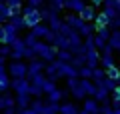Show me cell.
<instances>
[{
  "label": "cell",
  "mask_w": 120,
  "mask_h": 114,
  "mask_svg": "<svg viewBox=\"0 0 120 114\" xmlns=\"http://www.w3.org/2000/svg\"><path fill=\"white\" fill-rule=\"evenodd\" d=\"M34 52H36V56H38V60H42L44 64L56 62V54H58V50H56L54 46H50V44H46L44 40H38V42H36Z\"/></svg>",
  "instance_id": "cell-1"
},
{
  "label": "cell",
  "mask_w": 120,
  "mask_h": 114,
  "mask_svg": "<svg viewBox=\"0 0 120 114\" xmlns=\"http://www.w3.org/2000/svg\"><path fill=\"white\" fill-rule=\"evenodd\" d=\"M8 76H12V80L28 78V62H24V60L10 62V64H8Z\"/></svg>",
  "instance_id": "cell-2"
},
{
  "label": "cell",
  "mask_w": 120,
  "mask_h": 114,
  "mask_svg": "<svg viewBox=\"0 0 120 114\" xmlns=\"http://www.w3.org/2000/svg\"><path fill=\"white\" fill-rule=\"evenodd\" d=\"M22 16H24V20H26V28H36L38 24H42V16H40V12L38 10H34V8H30V6H24L22 8Z\"/></svg>",
  "instance_id": "cell-3"
},
{
  "label": "cell",
  "mask_w": 120,
  "mask_h": 114,
  "mask_svg": "<svg viewBox=\"0 0 120 114\" xmlns=\"http://www.w3.org/2000/svg\"><path fill=\"white\" fill-rule=\"evenodd\" d=\"M56 68H58V76L60 78H78V70L72 66V64H62L56 60Z\"/></svg>",
  "instance_id": "cell-4"
},
{
  "label": "cell",
  "mask_w": 120,
  "mask_h": 114,
  "mask_svg": "<svg viewBox=\"0 0 120 114\" xmlns=\"http://www.w3.org/2000/svg\"><path fill=\"white\" fill-rule=\"evenodd\" d=\"M12 90H14V96H22V94H30V80H28V78H20V80H12Z\"/></svg>",
  "instance_id": "cell-5"
},
{
  "label": "cell",
  "mask_w": 120,
  "mask_h": 114,
  "mask_svg": "<svg viewBox=\"0 0 120 114\" xmlns=\"http://www.w3.org/2000/svg\"><path fill=\"white\" fill-rule=\"evenodd\" d=\"M64 22H66V24H68L72 30H76V32H80V28L86 24V22L82 20V18L78 16V14H72V12H68V14L64 16Z\"/></svg>",
  "instance_id": "cell-6"
},
{
  "label": "cell",
  "mask_w": 120,
  "mask_h": 114,
  "mask_svg": "<svg viewBox=\"0 0 120 114\" xmlns=\"http://www.w3.org/2000/svg\"><path fill=\"white\" fill-rule=\"evenodd\" d=\"M2 30H4V38H6V40H4V44H8V46H10V44H14V42L18 40V38H20V36H18V30L14 28V26L10 24V22L2 26Z\"/></svg>",
  "instance_id": "cell-7"
},
{
  "label": "cell",
  "mask_w": 120,
  "mask_h": 114,
  "mask_svg": "<svg viewBox=\"0 0 120 114\" xmlns=\"http://www.w3.org/2000/svg\"><path fill=\"white\" fill-rule=\"evenodd\" d=\"M44 68H46V64L42 62V60H32V62H28V78H32V76H38L44 72Z\"/></svg>",
  "instance_id": "cell-8"
},
{
  "label": "cell",
  "mask_w": 120,
  "mask_h": 114,
  "mask_svg": "<svg viewBox=\"0 0 120 114\" xmlns=\"http://www.w3.org/2000/svg\"><path fill=\"white\" fill-rule=\"evenodd\" d=\"M86 66L92 68V70L100 68V52H98V50H90V52H86Z\"/></svg>",
  "instance_id": "cell-9"
},
{
  "label": "cell",
  "mask_w": 120,
  "mask_h": 114,
  "mask_svg": "<svg viewBox=\"0 0 120 114\" xmlns=\"http://www.w3.org/2000/svg\"><path fill=\"white\" fill-rule=\"evenodd\" d=\"M86 6V0H66V10H70L72 14H80Z\"/></svg>",
  "instance_id": "cell-10"
},
{
  "label": "cell",
  "mask_w": 120,
  "mask_h": 114,
  "mask_svg": "<svg viewBox=\"0 0 120 114\" xmlns=\"http://www.w3.org/2000/svg\"><path fill=\"white\" fill-rule=\"evenodd\" d=\"M46 24H48V28H50L54 34H58V32H60V28H62V24H64V18H60V14H58V12H54Z\"/></svg>",
  "instance_id": "cell-11"
},
{
  "label": "cell",
  "mask_w": 120,
  "mask_h": 114,
  "mask_svg": "<svg viewBox=\"0 0 120 114\" xmlns=\"http://www.w3.org/2000/svg\"><path fill=\"white\" fill-rule=\"evenodd\" d=\"M82 110L88 112V114H100V104L94 98H86V100L82 102Z\"/></svg>",
  "instance_id": "cell-12"
},
{
  "label": "cell",
  "mask_w": 120,
  "mask_h": 114,
  "mask_svg": "<svg viewBox=\"0 0 120 114\" xmlns=\"http://www.w3.org/2000/svg\"><path fill=\"white\" fill-rule=\"evenodd\" d=\"M78 16H80L84 22H94V20H96V16H98V12H96V8H94L92 4H88L80 14H78Z\"/></svg>",
  "instance_id": "cell-13"
},
{
  "label": "cell",
  "mask_w": 120,
  "mask_h": 114,
  "mask_svg": "<svg viewBox=\"0 0 120 114\" xmlns=\"http://www.w3.org/2000/svg\"><path fill=\"white\" fill-rule=\"evenodd\" d=\"M52 46H54L56 50H70V40L66 36H62V34H56L54 44H52Z\"/></svg>",
  "instance_id": "cell-14"
},
{
  "label": "cell",
  "mask_w": 120,
  "mask_h": 114,
  "mask_svg": "<svg viewBox=\"0 0 120 114\" xmlns=\"http://www.w3.org/2000/svg\"><path fill=\"white\" fill-rule=\"evenodd\" d=\"M0 104H2V108H14L16 106V96H12L10 92H4V94H0Z\"/></svg>",
  "instance_id": "cell-15"
},
{
  "label": "cell",
  "mask_w": 120,
  "mask_h": 114,
  "mask_svg": "<svg viewBox=\"0 0 120 114\" xmlns=\"http://www.w3.org/2000/svg\"><path fill=\"white\" fill-rule=\"evenodd\" d=\"M44 74H46V78L50 82H56V80H60V76H58V68H56V62H52V64H46V68H44Z\"/></svg>",
  "instance_id": "cell-16"
},
{
  "label": "cell",
  "mask_w": 120,
  "mask_h": 114,
  "mask_svg": "<svg viewBox=\"0 0 120 114\" xmlns=\"http://www.w3.org/2000/svg\"><path fill=\"white\" fill-rule=\"evenodd\" d=\"M80 86L84 88V92H86V96H88V98H94L96 90H98V86H96L92 80H82V78H80Z\"/></svg>",
  "instance_id": "cell-17"
},
{
  "label": "cell",
  "mask_w": 120,
  "mask_h": 114,
  "mask_svg": "<svg viewBox=\"0 0 120 114\" xmlns=\"http://www.w3.org/2000/svg\"><path fill=\"white\" fill-rule=\"evenodd\" d=\"M30 104H32V96H30V94L16 96V108H18V110H28Z\"/></svg>",
  "instance_id": "cell-18"
},
{
  "label": "cell",
  "mask_w": 120,
  "mask_h": 114,
  "mask_svg": "<svg viewBox=\"0 0 120 114\" xmlns=\"http://www.w3.org/2000/svg\"><path fill=\"white\" fill-rule=\"evenodd\" d=\"M80 110L82 108H78L72 102H62L60 104V114H80Z\"/></svg>",
  "instance_id": "cell-19"
},
{
  "label": "cell",
  "mask_w": 120,
  "mask_h": 114,
  "mask_svg": "<svg viewBox=\"0 0 120 114\" xmlns=\"http://www.w3.org/2000/svg\"><path fill=\"white\" fill-rule=\"evenodd\" d=\"M96 86H98V84H96ZM94 100L98 102V104H104V102L110 100V92H108L106 88H102V86H98V90H96V94H94Z\"/></svg>",
  "instance_id": "cell-20"
},
{
  "label": "cell",
  "mask_w": 120,
  "mask_h": 114,
  "mask_svg": "<svg viewBox=\"0 0 120 114\" xmlns=\"http://www.w3.org/2000/svg\"><path fill=\"white\" fill-rule=\"evenodd\" d=\"M94 32H96V24H94V22H86V24L80 28L78 34H80L82 38H88V36H94Z\"/></svg>",
  "instance_id": "cell-21"
},
{
  "label": "cell",
  "mask_w": 120,
  "mask_h": 114,
  "mask_svg": "<svg viewBox=\"0 0 120 114\" xmlns=\"http://www.w3.org/2000/svg\"><path fill=\"white\" fill-rule=\"evenodd\" d=\"M94 24H96V30H98V28H110V18H108L104 12H98Z\"/></svg>",
  "instance_id": "cell-22"
},
{
  "label": "cell",
  "mask_w": 120,
  "mask_h": 114,
  "mask_svg": "<svg viewBox=\"0 0 120 114\" xmlns=\"http://www.w3.org/2000/svg\"><path fill=\"white\" fill-rule=\"evenodd\" d=\"M112 66H116L114 56H110V54H100V68H102V70H108V68H112Z\"/></svg>",
  "instance_id": "cell-23"
},
{
  "label": "cell",
  "mask_w": 120,
  "mask_h": 114,
  "mask_svg": "<svg viewBox=\"0 0 120 114\" xmlns=\"http://www.w3.org/2000/svg\"><path fill=\"white\" fill-rule=\"evenodd\" d=\"M70 96H72L74 100H78V102H84L86 98H88V96H86V92H84V88H82L80 84H78V86H74V88L70 90Z\"/></svg>",
  "instance_id": "cell-24"
},
{
  "label": "cell",
  "mask_w": 120,
  "mask_h": 114,
  "mask_svg": "<svg viewBox=\"0 0 120 114\" xmlns=\"http://www.w3.org/2000/svg\"><path fill=\"white\" fill-rule=\"evenodd\" d=\"M30 80V84L32 86H36V88H44V84L48 82V78H46V74H38V76H32V78H28Z\"/></svg>",
  "instance_id": "cell-25"
},
{
  "label": "cell",
  "mask_w": 120,
  "mask_h": 114,
  "mask_svg": "<svg viewBox=\"0 0 120 114\" xmlns=\"http://www.w3.org/2000/svg\"><path fill=\"white\" fill-rule=\"evenodd\" d=\"M72 58H74V56L70 54V50H58V54H56V60L62 62V64H70Z\"/></svg>",
  "instance_id": "cell-26"
},
{
  "label": "cell",
  "mask_w": 120,
  "mask_h": 114,
  "mask_svg": "<svg viewBox=\"0 0 120 114\" xmlns=\"http://www.w3.org/2000/svg\"><path fill=\"white\" fill-rule=\"evenodd\" d=\"M10 24H12L18 32L26 28V20H24V16H22V14H20V16H12V18H10Z\"/></svg>",
  "instance_id": "cell-27"
},
{
  "label": "cell",
  "mask_w": 120,
  "mask_h": 114,
  "mask_svg": "<svg viewBox=\"0 0 120 114\" xmlns=\"http://www.w3.org/2000/svg\"><path fill=\"white\" fill-rule=\"evenodd\" d=\"M70 64H72V66L76 68V70L84 68V66H86V54H78V56H74V58H72V62H70Z\"/></svg>",
  "instance_id": "cell-28"
},
{
  "label": "cell",
  "mask_w": 120,
  "mask_h": 114,
  "mask_svg": "<svg viewBox=\"0 0 120 114\" xmlns=\"http://www.w3.org/2000/svg\"><path fill=\"white\" fill-rule=\"evenodd\" d=\"M98 86H102V88H106V90H108V92H110V94L114 92L116 88H118V84H116V80H110V78H104V80L100 82Z\"/></svg>",
  "instance_id": "cell-29"
},
{
  "label": "cell",
  "mask_w": 120,
  "mask_h": 114,
  "mask_svg": "<svg viewBox=\"0 0 120 114\" xmlns=\"http://www.w3.org/2000/svg\"><path fill=\"white\" fill-rule=\"evenodd\" d=\"M104 78H106V70H102V68H96V70L92 72V82H94V84H100Z\"/></svg>",
  "instance_id": "cell-30"
},
{
  "label": "cell",
  "mask_w": 120,
  "mask_h": 114,
  "mask_svg": "<svg viewBox=\"0 0 120 114\" xmlns=\"http://www.w3.org/2000/svg\"><path fill=\"white\" fill-rule=\"evenodd\" d=\"M108 44H110L114 50H120V30H114V32H112L110 42H108Z\"/></svg>",
  "instance_id": "cell-31"
},
{
  "label": "cell",
  "mask_w": 120,
  "mask_h": 114,
  "mask_svg": "<svg viewBox=\"0 0 120 114\" xmlns=\"http://www.w3.org/2000/svg\"><path fill=\"white\" fill-rule=\"evenodd\" d=\"M92 68H88V66H84V68H80L78 70V78H82V80H92Z\"/></svg>",
  "instance_id": "cell-32"
},
{
  "label": "cell",
  "mask_w": 120,
  "mask_h": 114,
  "mask_svg": "<svg viewBox=\"0 0 120 114\" xmlns=\"http://www.w3.org/2000/svg\"><path fill=\"white\" fill-rule=\"evenodd\" d=\"M104 8H112V10H116V14L120 16V0H104Z\"/></svg>",
  "instance_id": "cell-33"
},
{
  "label": "cell",
  "mask_w": 120,
  "mask_h": 114,
  "mask_svg": "<svg viewBox=\"0 0 120 114\" xmlns=\"http://www.w3.org/2000/svg\"><path fill=\"white\" fill-rule=\"evenodd\" d=\"M96 36H100L104 42H110V36H112V30L110 28H98L96 30Z\"/></svg>",
  "instance_id": "cell-34"
},
{
  "label": "cell",
  "mask_w": 120,
  "mask_h": 114,
  "mask_svg": "<svg viewBox=\"0 0 120 114\" xmlns=\"http://www.w3.org/2000/svg\"><path fill=\"white\" fill-rule=\"evenodd\" d=\"M106 78H110V80H118V78H120V68H118V64L106 70Z\"/></svg>",
  "instance_id": "cell-35"
},
{
  "label": "cell",
  "mask_w": 120,
  "mask_h": 114,
  "mask_svg": "<svg viewBox=\"0 0 120 114\" xmlns=\"http://www.w3.org/2000/svg\"><path fill=\"white\" fill-rule=\"evenodd\" d=\"M8 90H12V78H2L0 80V94L8 92Z\"/></svg>",
  "instance_id": "cell-36"
},
{
  "label": "cell",
  "mask_w": 120,
  "mask_h": 114,
  "mask_svg": "<svg viewBox=\"0 0 120 114\" xmlns=\"http://www.w3.org/2000/svg\"><path fill=\"white\" fill-rule=\"evenodd\" d=\"M36 42H38V38H36L32 32H28V34L24 36V44H26V48H34Z\"/></svg>",
  "instance_id": "cell-37"
},
{
  "label": "cell",
  "mask_w": 120,
  "mask_h": 114,
  "mask_svg": "<svg viewBox=\"0 0 120 114\" xmlns=\"http://www.w3.org/2000/svg\"><path fill=\"white\" fill-rule=\"evenodd\" d=\"M38 12H40V16H42V20H46V22H48V20H50V16L54 14V10H52L50 6H42ZM58 14H60V12H58Z\"/></svg>",
  "instance_id": "cell-38"
},
{
  "label": "cell",
  "mask_w": 120,
  "mask_h": 114,
  "mask_svg": "<svg viewBox=\"0 0 120 114\" xmlns=\"http://www.w3.org/2000/svg\"><path fill=\"white\" fill-rule=\"evenodd\" d=\"M48 6H50V8L54 10V12H60L62 8H66V0H52V2H50Z\"/></svg>",
  "instance_id": "cell-39"
},
{
  "label": "cell",
  "mask_w": 120,
  "mask_h": 114,
  "mask_svg": "<svg viewBox=\"0 0 120 114\" xmlns=\"http://www.w3.org/2000/svg\"><path fill=\"white\" fill-rule=\"evenodd\" d=\"M58 112H60V104H56V102H46V114H58Z\"/></svg>",
  "instance_id": "cell-40"
},
{
  "label": "cell",
  "mask_w": 120,
  "mask_h": 114,
  "mask_svg": "<svg viewBox=\"0 0 120 114\" xmlns=\"http://www.w3.org/2000/svg\"><path fill=\"white\" fill-rule=\"evenodd\" d=\"M10 48L12 50H16V52H24L26 50V44H24V38H18L14 44H10Z\"/></svg>",
  "instance_id": "cell-41"
},
{
  "label": "cell",
  "mask_w": 120,
  "mask_h": 114,
  "mask_svg": "<svg viewBox=\"0 0 120 114\" xmlns=\"http://www.w3.org/2000/svg\"><path fill=\"white\" fill-rule=\"evenodd\" d=\"M56 88H58V86H56V82H50V80H48L46 84H44L42 92H44V96H48V94H52V92H54Z\"/></svg>",
  "instance_id": "cell-42"
},
{
  "label": "cell",
  "mask_w": 120,
  "mask_h": 114,
  "mask_svg": "<svg viewBox=\"0 0 120 114\" xmlns=\"http://www.w3.org/2000/svg\"><path fill=\"white\" fill-rule=\"evenodd\" d=\"M44 2H46V0H28L26 6H30V8H34V10H40L44 6Z\"/></svg>",
  "instance_id": "cell-43"
},
{
  "label": "cell",
  "mask_w": 120,
  "mask_h": 114,
  "mask_svg": "<svg viewBox=\"0 0 120 114\" xmlns=\"http://www.w3.org/2000/svg\"><path fill=\"white\" fill-rule=\"evenodd\" d=\"M84 48H86V52H90V50H96V46H94V36H88V38H84Z\"/></svg>",
  "instance_id": "cell-44"
},
{
  "label": "cell",
  "mask_w": 120,
  "mask_h": 114,
  "mask_svg": "<svg viewBox=\"0 0 120 114\" xmlns=\"http://www.w3.org/2000/svg\"><path fill=\"white\" fill-rule=\"evenodd\" d=\"M36 58H38V56H36L34 48H26L24 50V60H30V62H32V60H36Z\"/></svg>",
  "instance_id": "cell-45"
},
{
  "label": "cell",
  "mask_w": 120,
  "mask_h": 114,
  "mask_svg": "<svg viewBox=\"0 0 120 114\" xmlns=\"http://www.w3.org/2000/svg\"><path fill=\"white\" fill-rule=\"evenodd\" d=\"M10 52H12V48L8 44H0V54L4 56V58H10Z\"/></svg>",
  "instance_id": "cell-46"
},
{
  "label": "cell",
  "mask_w": 120,
  "mask_h": 114,
  "mask_svg": "<svg viewBox=\"0 0 120 114\" xmlns=\"http://www.w3.org/2000/svg\"><path fill=\"white\" fill-rule=\"evenodd\" d=\"M106 44H108V42H104V40H102L100 36H96V34H94V46H96V50H102V48L106 46Z\"/></svg>",
  "instance_id": "cell-47"
},
{
  "label": "cell",
  "mask_w": 120,
  "mask_h": 114,
  "mask_svg": "<svg viewBox=\"0 0 120 114\" xmlns=\"http://www.w3.org/2000/svg\"><path fill=\"white\" fill-rule=\"evenodd\" d=\"M4 4L8 8H22V0H6Z\"/></svg>",
  "instance_id": "cell-48"
},
{
  "label": "cell",
  "mask_w": 120,
  "mask_h": 114,
  "mask_svg": "<svg viewBox=\"0 0 120 114\" xmlns=\"http://www.w3.org/2000/svg\"><path fill=\"white\" fill-rule=\"evenodd\" d=\"M80 84V78H68V80H66V88L68 90H72L74 86H78Z\"/></svg>",
  "instance_id": "cell-49"
},
{
  "label": "cell",
  "mask_w": 120,
  "mask_h": 114,
  "mask_svg": "<svg viewBox=\"0 0 120 114\" xmlns=\"http://www.w3.org/2000/svg\"><path fill=\"white\" fill-rule=\"evenodd\" d=\"M102 12L106 14L108 18H110V22L114 20V18H118V14H116V10H112V8H102Z\"/></svg>",
  "instance_id": "cell-50"
},
{
  "label": "cell",
  "mask_w": 120,
  "mask_h": 114,
  "mask_svg": "<svg viewBox=\"0 0 120 114\" xmlns=\"http://www.w3.org/2000/svg\"><path fill=\"white\" fill-rule=\"evenodd\" d=\"M100 54H110V56H114V48H112L110 44H106V46L100 50Z\"/></svg>",
  "instance_id": "cell-51"
},
{
  "label": "cell",
  "mask_w": 120,
  "mask_h": 114,
  "mask_svg": "<svg viewBox=\"0 0 120 114\" xmlns=\"http://www.w3.org/2000/svg\"><path fill=\"white\" fill-rule=\"evenodd\" d=\"M2 78H10L8 76V66H0V80Z\"/></svg>",
  "instance_id": "cell-52"
},
{
  "label": "cell",
  "mask_w": 120,
  "mask_h": 114,
  "mask_svg": "<svg viewBox=\"0 0 120 114\" xmlns=\"http://www.w3.org/2000/svg\"><path fill=\"white\" fill-rule=\"evenodd\" d=\"M110 100H120V88H116L114 92L110 94Z\"/></svg>",
  "instance_id": "cell-53"
},
{
  "label": "cell",
  "mask_w": 120,
  "mask_h": 114,
  "mask_svg": "<svg viewBox=\"0 0 120 114\" xmlns=\"http://www.w3.org/2000/svg\"><path fill=\"white\" fill-rule=\"evenodd\" d=\"M2 114H18V108L14 106V108H6V110H2Z\"/></svg>",
  "instance_id": "cell-54"
},
{
  "label": "cell",
  "mask_w": 120,
  "mask_h": 114,
  "mask_svg": "<svg viewBox=\"0 0 120 114\" xmlns=\"http://www.w3.org/2000/svg\"><path fill=\"white\" fill-rule=\"evenodd\" d=\"M90 2H92V6H94V8H96V6H102V4H104V0H90Z\"/></svg>",
  "instance_id": "cell-55"
},
{
  "label": "cell",
  "mask_w": 120,
  "mask_h": 114,
  "mask_svg": "<svg viewBox=\"0 0 120 114\" xmlns=\"http://www.w3.org/2000/svg\"><path fill=\"white\" fill-rule=\"evenodd\" d=\"M4 40H6L4 38V30H2V26H0V44H4Z\"/></svg>",
  "instance_id": "cell-56"
},
{
  "label": "cell",
  "mask_w": 120,
  "mask_h": 114,
  "mask_svg": "<svg viewBox=\"0 0 120 114\" xmlns=\"http://www.w3.org/2000/svg\"><path fill=\"white\" fill-rule=\"evenodd\" d=\"M116 84H118V88H120V78H118V80H116Z\"/></svg>",
  "instance_id": "cell-57"
},
{
  "label": "cell",
  "mask_w": 120,
  "mask_h": 114,
  "mask_svg": "<svg viewBox=\"0 0 120 114\" xmlns=\"http://www.w3.org/2000/svg\"><path fill=\"white\" fill-rule=\"evenodd\" d=\"M80 114H88V112H84V110H80Z\"/></svg>",
  "instance_id": "cell-58"
},
{
  "label": "cell",
  "mask_w": 120,
  "mask_h": 114,
  "mask_svg": "<svg viewBox=\"0 0 120 114\" xmlns=\"http://www.w3.org/2000/svg\"><path fill=\"white\" fill-rule=\"evenodd\" d=\"M4 2H6V0H0V4H4Z\"/></svg>",
  "instance_id": "cell-59"
},
{
  "label": "cell",
  "mask_w": 120,
  "mask_h": 114,
  "mask_svg": "<svg viewBox=\"0 0 120 114\" xmlns=\"http://www.w3.org/2000/svg\"><path fill=\"white\" fill-rule=\"evenodd\" d=\"M2 110H4V108H2V104H0V112H2Z\"/></svg>",
  "instance_id": "cell-60"
},
{
  "label": "cell",
  "mask_w": 120,
  "mask_h": 114,
  "mask_svg": "<svg viewBox=\"0 0 120 114\" xmlns=\"http://www.w3.org/2000/svg\"><path fill=\"white\" fill-rule=\"evenodd\" d=\"M18 114H24V112H22V110H18Z\"/></svg>",
  "instance_id": "cell-61"
},
{
  "label": "cell",
  "mask_w": 120,
  "mask_h": 114,
  "mask_svg": "<svg viewBox=\"0 0 120 114\" xmlns=\"http://www.w3.org/2000/svg\"><path fill=\"white\" fill-rule=\"evenodd\" d=\"M46 2H52V0H46Z\"/></svg>",
  "instance_id": "cell-62"
},
{
  "label": "cell",
  "mask_w": 120,
  "mask_h": 114,
  "mask_svg": "<svg viewBox=\"0 0 120 114\" xmlns=\"http://www.w3.org/2000/svg\"><path fill=\"white\" fill-rule=\"evenodd\" d=\"M118 68H120V64H118Z\"/></svg>",
  "instance_id": "cell-63"
}]
</instances>
